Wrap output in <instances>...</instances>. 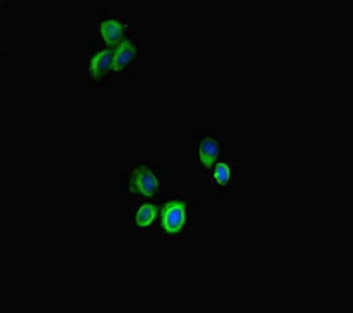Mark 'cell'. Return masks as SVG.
<instances>
[{
  "mask_svg": "<svg viewBox=\"0 0 353 313\" xmlns=\"http://www.w3.org/2000/svg\"><path fill=\"white\" fill-rule=\"evenodd\" d=\"M123 182L125 184H122V191L125 190L129 194L153 198L161 191L160 174L156 173L154 169L145 164L136 166L129 174L125 175Z\"/></svg>",
  "mask_w": 353,
  "mask_h": 313,
  "instance_id": "obj_1",
  "label": "cell"
},
{
  "mask_svg": "<svg viewBox=\"0 0 353 313\" xmlns=\"http://www.w3.org/2000/svg\"><path fill=\"white\" fill-rule=\"evenodd\" d=\"M160 209L153 204H142L136 210V217H134V225L137 227H150L159 217Z\"/></svg>",
  "mask_w": 353,
  "mask_h": 313,
  "instance_id": "obj_8",
  "label": "cell"
},
{
  "mask_svg": "<svg viewBox=\"0 0 353 313\" xmlns=\"http://www.w3.org/2000/svg\"><path fill=\"white\" fill-rule=\"evenodd\" d=\"M139 49L140 42L134 35L125 37L114 50V61L111 66V72L118 73L126 70L137 59Z\"/></svg>",
  "mask_w": 353,
  "mask_h": 313,
  "instance_id": "obj_5",
  "label": "cell"
},
{
  "mask_svg": "<svg viewBox=\"0 0 353 313\" xmlns=\"http://www.w3.org/2000/svg\"><path fill=\"white\" fill-rule=\"evenodd\" d=\"M236 170L234 166L228 162H218L212 167V182L219 187H226L234 178Z\"/></svg>",
  "mask_w": 353,
  "mask_h": 313,
  "instance_id": "obj_7",
  "label": "cell"
},
{
  "mask_svg": "<svg viewBox=\"0 0 353 313\" xmlns=\"http://www.w3.org/2000/svg\"><path fill=\"white\" fill-rule=\"evenodd\" d=\"M198 170L208 171L212 169L222 155L225 145L214 137L212 133H198Z\"/></svg>",
  "mask_w": 353,
  "mask_h": 313,
  "instance_id": "obj_4",
  "label": "cell"
},
{
  "mask_svg": "<svg viewBox=\"0 0 353 313\" xmlns=\"http://www.w3.org/2000/svg\"><path fill=\"white\" fill-rule=\"evenodd\" d=\"M88 59L90 83L97 86L106 84L107 77L114 61V52L101 45H90Z\"/></svg>",
  "mask_w": 353,
  "mask_h": 313,
  "instance_id": "obj_3",
  "label": "cell"
},
{
  "mask_svg": "<svg viewBox=\"0 0 353 313\" xmlns=\"http://www.w3.org/2000/svg\"><path fill=\"white\" fill-rule=\"evenodd\" d=\"M99 32L107 48L118 45L125 35V23L118 17H101Z\"/></svg>",
  "mask_w": 353,
  "mask_h": 313,
  "instance_id": "obj_6",
  "label": "cell"
},
{
  "mask_svg": "<svg viewBox=\"0 0 353 313\" xmlns=\"http://www.w3.org/2000/svg\"><path fill=\"white\" fill-rule=\"evenodd\" d=\"M190 198H179L167 202L161 210V231L167 236H177L184 231L190 220Z\"/></svg>",
  "mask_w": 353,
  "mask_h": 313,
  "instance_id": "obj_2",
  "label": "cell"
}]
</instances>
